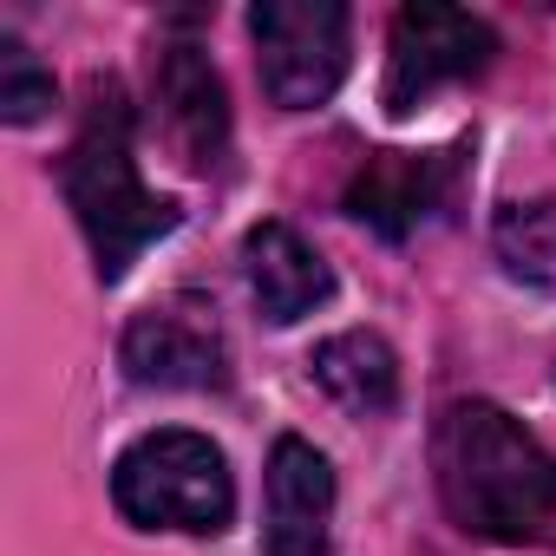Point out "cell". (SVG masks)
<instances>
[{
    "label": "cell",
    "instance_id": "8",
    "mask_svg": "<svg viewBox=\"0 0 556 556\" xmlns=\"http://www.w3.org/2000/svg\"><path fill=\"white\" fill-rule=\"evenodd\" d=\"M328 536H334V465L289 432L268 452L262 556H328Z\"/></svg>",
    "mask_w": 556,
    "mask_h": 556
},
{
    "label": "cell",
    "instance_id": "11",
    "mask_svg": "<svg viewBox=\"0 0 556 556\" xmlns=\"http://www.w3.org/2000/svg\"><path fill=\"white\" fill-rule=\"evenodd\" d=\"M308 374H315V387H321L341 413H354V419H380V413L400 406V361H393V348H387L380 334H367V328L328 334V341L308 354Z\"/></svg>",
    "mask_w": 556,
    "mask_h": 556
},
{
    "label": "cell",
    "instance_id": "6",
    "mask_svg": "<svg viewBox=\"0 0 556 556\" xmlns=\"http://www.w3.org/2000/svg\"><path fill=\"white\" fill-rule=\"evenodd\" d=\"M471 170V144H445V151H374L354 184H348V216L367 223L387 242H406L413 229L439 223Z\"/></svg>",
    "mask_w": 556,
    "mask_h": 556
},
{
    "label": "cell",
    "instance_id": "4",
    "mask_svg": "<svg viewBox=\"0 0 556 556\" xmlns=\"http://www.w3.org/2000/svg\"><path fill=\"white\" fill-rule=\"evenodd\" d=\"M262 53V92L282 112H315L348 79V8L341 0H262L249 14Z\"/></svg>",
    "mask_w": 556,
    "mask_h": 556
},
{
    "label": "cell",
    "instance_id": "3",
    "mask_svg": "<svg viewBox=\"0 0 556 556\" xmlns=\"http://www.w3.org/2000/svg\"><path fill=\"white\" fill-rule=\"evenodd\" d=\"M112 504L138 530H184V536H216L236 517V478L223 445L203 432L164 426L144 432L118 452L112 465Z\"/></svg>",
    "mask_w": 556,
    "mask_h": 556
},
{
    "label": "cell",
    "instance_id": "5",
    "mask_svg": "<svg viewBox=\"0 0 556 556\" xmlns=\"http://www.w3.org/2000/svg\"><path fill=\"white\" fill-rule=\"evenodd\" d=\"M497 60V27L465 14V8H400L393 21V40H387V86H380V105L387 118H413L439 86H458V79H478L484 66Z\"/></svg>",
    "mask_w": 556,
    "mask_h": 556
},
{
    "label": "cell",
    "instance_id": "12",
    "mask_svg": "<svg viewBox=\"0 0 556 556\" xmlns=\"http://www.w3.org/2000/svg\"><path fill=\"white\" fill-rule=\"evenodd\" d=\"M491 249H497L504 275H517V282L556 295V197L504 203L491 216Z\"/></svg>",
    "mask_w": 556,
    "mask_h": 556
},
{
    "label": "cell",
    "instance_id": "9",
    "mask_svg": "<svg viewBox=\"0 0 556 556\" xmlns=\"http://www.w3.org/2000/svg\"><path fill=\"white\" fill-rule=\"evenodd\" d=\"M157 105H164V125H170L177 151L197 170H216L229 157V92H223V73L210 66L203 47L170 40L157 53Z\"/></svg>",
    "mask_w": 556,
    "mask_h": 556
},
{
    "label": "cell",
    "instance_id": "1",
    "mask_svg": "<svg viewBox=\"0 0 556 556\" xmlns=\"http://www.w3.org/2000/svg\"><path fill=\"white\" fill-rule=\"evenodd\" d=\"M445 517L478 543H556V452L491 400H452L432 426Z\"/></svg>",
    "mask_w": 556,
    "mask_h": 556
},
{
    "label": "cell",
    "instance_id": "2",
    "mask_svg": "<svg viewBox=\"0 0 556 556\" xmlns=\"http://www.w3.org/2000/svg\"><path fill=\"white\" fill-rule=\"evenodd\" d=\"M60 184H66V203L92 242V268L99 282H125V268L177 229V203L144 190L138 177V151H131V99L118 79H92L86 92V118H79V138L60 164Z\"/></svg>",
    "mask_w": 556,
    "mask_h": 556
},
{
    "label": "cell",
    "instance_id": "7",
    "mask_svg": "<svg viewBox=\"0 0 556 556\" xmlns=\"http://www.w3.org/2000/svg\"><path fill=\"white\" fill-rule=\"evenodd\" d=\"M118 361L138 387H177V393H210L229 387V341L210 302L197 295H170L144 315H131Z\"/></svg>",
    "mask_w": 556,
    "mask_h": 556
},
{
    "label": "cell",
    "instance_id": "10",
    "mask_svg": "<svg viewBox=\"0 0 556 556\" xmlns=\"http://www.w3.org/2000/svg\"><path fill=\"white\" fill-rule=\"evenodd\" d=\"M242 275H249V295H255L262 321H275V328L315 315V308L334 295L328 262H321L289 223H255V229L242 236Z\"/></svg>",
    "mask_w": 556,
    "mask_h": 556
},
{
    "label": "cell",
    "instance_id": "13",
    "mask_svg": "<svg viewBox=\"0 0 556 556\" xmlns=\"http://www.w3.org/2000/svg\"><path fill=\"white\" fill-rule=\"evenodd\" d=\"M53 112V73L27 53V40L0 34V118L8 125H34Z\"/></svg>",
    "mask_w": 556,
    "mask_h": 556
}]
</instances>
